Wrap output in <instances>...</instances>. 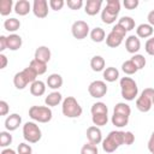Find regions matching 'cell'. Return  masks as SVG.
<instances>
[{
  "label": "cell",
  "instance_id": "49",
  "mask_svg": "<svg viewBox=\"0 0 154 154\" xmlns=\"http://www.w3.org/2000/svg\"><path fill=\"white\" fill-rule=\"evenodd\" d=\"M148 150H149L150 153H154V131L152 132L150 138H149V141H148Z\"/></svg>",
  "mask_w": 154,
  "mask_h": 154
},
{
  "label": "cell",
  "instance_id": "34",
  "mask_svg": "<svg viewBox=\"0 0 154 154\" xmlns=\"http://www.w3.org/2000/svg\"><path fill=\"white\" fill-rule=\"evenodd\" d=\"M122 70H123V72L126 73V75H134V73H136V72L138 71V69L136 67V65L132 63L131 59H130V60H126V61H124V63L122 64Z\"/></svg>",
  "mask_w": 154,
  "mask_h": 154
},
{
  "label": "cell",
  "instance_id": "45",
  "mask_svg": "<svg viewBox=\"0 0 154 154\" xmlns=\"http://www.w3.org/2000/svg\"><path fill=\"white\" fill-rule=\"evenodd\" d=\"M123 5L126 10H135L138 6V0H124Z\"/></svg>",
  "mask_w": 154,
  "mask_h": 154
},
{
  "label": "cell",
  "instance_id": "40",
  "mask_svg": "<svg viewBox=\"0 0 154 154\" xmlns=\"http://www.w3.org/2000/svg\"><path fill=\"white\" fill-rule=\"evenodd\" d=\"M123 142H124V144H126V146L132 144V143L135 142V135H134L131 131H124Z\"/></svg>",
  "mask_w": 154,
  "mask_h": 154
},
{
  "label": "cell",
  "instance_id": "53",
  "mask_svg": "<svg viewBox=\"0 0 154 154\" xmlns=\"http://www.w3.org/2000/svg\"><path fill=\"white\" fill-rule=\"evenodd\" d=\"M153 105H154V97H153Z\"/></svg>",
  "mask_w": 154,
  "mask_h": 154
},
{
  "label": "cell",
  "instance_id": "47",
  "mask_svg": "<svg viewBox=\"0 0 154 154\" xmlns=\"http://www.w3.org/2000/svg\"><path fill=\"white\" fill-rule=\"evenodd\" d=\"M8 103L5 101V100H1L0 101V116H6L8 113Z\"/></svg>",
  "mask_w": 154,
  "mask_h": 154
},
{
  "label": "cell",
  "instance_id": "28",
  "mask_svg": "<svg viewBox=\"0 0 154 154\" xmlns=\"http://www.w3.org/2000/svg\"><path fill=\"white\" fill-rule=\"evenodd\" d=\"M105 36H106L105 30L102 28H100V26H96V28H94L90 31V38L94 42H97V43L99 42H102L105 40Z\"/></svg>",
  "mask_w": 154,
  "mask_h": 154
},
{
  "label": "cell",
  "instance_id": "3",
  "mask_svg": "<svg viewBox=\"0 0 154 154\" xmlns=\"http://www.w3.org/2000/svg\"><path fill=\"white\" fill-rule=\"evenodd\" d=\"M123 135L124 131H111L107 137L102 141V149L106 153H113L114 150H117L122 144H124Z\"/></svg>",
  "mask_w": 154,
  "mask_h": 154
},
{
  "label": "cell",
  "instance_id": "27",
  "mask_svg": "<svg viewBox=\"0 0 154 154\" xmlns=\"http://www.w3.org/2000/svg\"><path fill=\"white\" fill-rule=\"evenodd\" d=\"M4 28L10 32H14L20 28V22L17 18H8L4 22Z\"/></svg>",
  "mask_w": 154,
  "mask_h": 154
},
{
  "label": "cell",
  "instance_id": "52",
  "mask_svg": "<svg viewBox=\"0 0 154 154\" xmlns=\"http://www.w3.org/2000/svg\"><path fill=\"white\" fill-rule=\"evenodd\" d=\"M0 154H17V153H16L13 149H11V148H5V149L1 150Z\"/></svg>",
  "mask_w": 154,
  "mask_h": 154
},
{
  "label": "cell",
  "instance_id": "9",
  "mask_svg": "<svg viewBox=\"0 0 154 154\" xmlns=\"http://www.w3.org/2000/svg\"><path fill=\"white\" fill-rule=\"evenodd\" d=\"M88 93L90 94L91 97H95V99L103 97L107 93V85L103 81H94L89 84Z\"/></svg>",
  "mask_w": 154,
  "mask_h": 154
},
{
  "label": "cell",
  "instance_id": "21",
  "mask_svg": "<svg viewBox=\"0 0 154 154\" xmlns=\"http://www.w3.org/2000/svg\"><path fill=\"white\" fill-rule=\"evenodd\" d=\"M47 85L51 89H59L63 85V77L59 73H52L47 78Z\"/></svg>",
  "mask_w": 154,
  "mask_h": 154
},
{
  "label": "cell",
  "instance_id": "42",
  "mask_svg": "<svg viewBox=\"0 0 154 154\" xmlns=\"http://www.w3.org/2000/svg\"><path fill=\"white\" fill-rule=\"evenodd\" d=\"M66 5L71 10H79L83 6V0H67Z\"/></svg>",
  "mask_w": 154,
  "mask_h": 154
},
{
  "label": "cell",
  "instance_id": "18",
  "mask_svg": "<svg viewBox=\"0 0 154 154\" xmlns=\"http://www.w3.org/2000/svg\"><path fill=\"white\" fill-rule=\"evenodd\" d=\"M136 34H137V37H141V38H147V37H150L153 35V26L150 24H147V23H142L137 26L136 29Z\"/></svg>",
  "mask_w": 154,
  "mask_h": 154
},
{
  "label": "cell",
  "instance_id": "20",
  "mask_svg": "<svg viewBox=\"0 0 154 154\" xmlns=\"http://www.w3.org/2000/svg\"><path fill=\"white\" fill-rule=\"evenodd\" d=\"M63 100V96L59 91H52L51 94H48L45 99V103L48 107H53V106H58Z\"/></svg>",
  "mask_w": 154,
  "mask_h": 154
},
{
  "label": "cell",
  "instance_id": "8",
  "mask_svg": "<svg viewBox=\"0 0 154 154\" xmlns=\"http://www.w3.org/2000/svg\"><path fill=\"white\" fill-rule=\"evenodd\" d=\"M71 32L75 38L77 40H83L88 36L89 34V25L84 20H76L72 26H71Z\"/></svg>",
  "mask_w": 154,
  "mask_h": 154
},
{
  "label": "cell",
  "instance_id": "24",
  "mask_svg": "<svg viewBox=\"0 0 154 154\" xmlns=\"http://www.w3.org/2000/svg\"><path fill=\"white\" fill-rule=\"evenodd\" d=\"M90 67L95 72H100L105 69V59L101 55H94L90 60Z\"/></svg>",
  "mask_w": 154,
  "mask_h": 154
},
{
  "label": "cell",
  "instance_id": "54",
  "mask_svg": "<svg viewBox=\"0 0 154 154\" xmlns=\"http://www.w3.org/2000/svg\"><path fill=\"white\" fill-rule=\"evenodd\" d=\"M152 154H154V153H152Z\"/></svg>",
  "mask_w": 154,
  "mask_h": 154
},
{
  "label": "cell",
  "instance_id": "12",
  "mask_svg": "<svg viewBox=\"0 0 154 154\" xmlns=\"http://www.w3.org/2000/svg\"><path fill=\"white\" fill-rule=\"evenodd\" d=\"M22 124V117L17 113H12L10 114L6 120H5V128L7 131H14L19 128V125Z\"/></svg>",
  "mask_w": 154,
  "mask_h": 154
},
{
  "label": "cell",
  "instance_id": "44",
  "mask_svg": "<svg viewBox=\"0 0 154 154\" xmlns=\"http://www.w3.org/2000/svg\"><path fill=\"white\" fill-rule=\"evenodd\" d=\"M144 49L149 55H154V37L147 40V42L144 45Z\"/></svg>",
  "mask_w": 154,
  "mask_h": 154
},
{
  "label": "cell",
  "instance_id": "15",
  "mask_svg": "<svg viewBox=\"0 0 154 154\" xmlns=\"http://www.w3.org/2000/svg\"><path fill=\"white\" fill-rule=\"evenodd\" d=\"M51 55H52V54H51V49H49L48 47H46V46H40V47L36 48V51H35V58H34V59L47 64V63L51 60Z\"/></svg>",
  "mask_w": 154,
  "mask_h": 154
},
{
  "label": "cell",
  "instance_id": "37",
  "mask_svg": "<svg viewBox=\"0 0 154 154\" xmlns=\"http://www.w3.org/2000/svg\"><path fill=\"white\" fill-rule=\"evenodd\" d=\"M81 154H99V150H97V147L90 142L85 143L82 149H81Z\"/></svg>",
  "mask_w": 154,
  "mask_h": 154
},
{
  "label": "cell",
  "instance_id": "29",
  "mask_svg": "<svg viewBox=\"0 0 154 154\" xmlns=\"http://www.w3.org/2000/svg\"><path fill=\"white\" fill-rule=\"evenodd\" d=\"M29 66L37 73V75H43L46 71H47V64L46 63H42V61H38L36 59H32L29 64Z\"/></svg>",
  "mask_w": 154,
  "mask_h": 154
},
{
  "label": "cell",
  "instance_id": "6",
  "mask_svg": "<svg viewBox=\"0 0 154 154\" xmlns=\"http://www.w3.org/2000/svg\"><path fill=\"white\" fill-rule=\"evenodd\" d=\"M23 137L29 143H37L42 137L41 129L34 122H26L23 125Z\"/></svg>",
  "mask_w": 154,
  "mask_h": 154
},
{
  "label": "cell",
  "instance_id": "32",
  "mask_svg": "<svg viewBox=\"0 0 154 154\" xmlns=\"http://www.w3.org/2000/svg\"><path fill=\"white\" fill-rule=\"evenodd\" d=\"M113 112L130 117V114H131V108H130V106H129L128 103H125V102H118V103L114 106Z\"/></svg>",
  "mask_w": 154,
  "mask_h": 154
},
{
  "label": "cell",
  "instance_id": "30",
  "mask_svg": "<svg viewBox=\"0 0 154 154\" xmlns=\"http://www.w3.org/2000/svg\"><path fill=\"white\" fill-rule=\"evenodd\" d=\"M118 24H119L120 26H123L126 31H130V30L135 29V20H134L131 17H129V16L122 17V18L118 20Z\"/></svg>",
  "mask_w": 154,
  "mask_h": 154
},
{
  "label": "cell",
  "instance_id": "43",
  "mask_svg": "<svg viewBox=\"0 0 154 154\" xmlns=\"http://www.w3.org/2000/svg\"><path fill=\"white\" fill-rule=\"evenodd\" d=\"M64 5H65V1H64V0H49V6H51V8L54 10V11L61 10Z\"/></svg>",
  "mask_w": 154,
  "mask_h": 154
},
{
  "label": "cell",
  "instance_id": "26",
  "mask_svg": "<svg viewBox=\"0 0 154 154\" xmlns=\"http://www.w3.org/2000/svg\"><path fill=\"white\" fill-rule=\"evenodd\" d=\"M103 78L107 82H116L119 78V71L116 67H106L103 70Z\"/></svg>",
  "mask_w": 154,
  "mask_h": 154
},
{
  "label": "cell",
  "instance_id": "31",
  "mask_svg": "<svg viewBox=\"0 0 154 154\" xmlns=\"http://www.w3.org/2000/svg\"><path fill=\"white\" fill-rule=\"evenodd\" d=\"M90 112H91V114H107L108 108H107L106 103H103V102H95V103H93Z\"/></svg>",
  "mask_w": 154,
  "mask_h": 154
},
{
  "label": "cell",
  "instance_id": "46",
  "mask_svg": "<svg viewBox=\"0 0 154 154\" xmlns=\"http://www.w3.org/2000/svg\"><path fill=\"white\" fill-rule=\"evenodd\" d=\"M111 31H113V32H116L117 35H119V36H122L123 38L125 37V35H126V32H128V31H126V30H125V29H124L123 26H120V25H119L118 23H117V24H116V25H114V26L112 28V30H111Z\"/></svg>",
  "mask_w": 154,
  "mask_h": 154
},
{
  "label": "cell",
  "instance_id": "48",
  "mask_svg": "<svg viewBox=\"0 0 154 154\" xmlns=\"http://www.w3.org/2000/svg\"><path fill=\"white\" fill-rule=\"evenodd\" d=\"M7 48V36H0V52H4Z\"/></svg>",
  "mask_w": 154,
  "mask_h": 154
},
{
  "label": "cell",
  "instance_id": "7",
  "mask_svg": "<svg viewBox=\"0 0 154 154\" xmlns=\"http://www.w3.org/2000/svg\"><path fill=\"white\" fill-rule=\"evenodd\" d=\"M153 97H154V89L153 88H146L141 95L136 100V107L141 112H148L153 106Z\"/></svg>",
  "mask_w": 154,
  "mask_h": 154
},
{
  "label": "cell",
  "instance_id": "16",
  "mask_svg": "<svg viewBox=\"0 0 154 154\" xmlns=\"http://www.w3.org/2000/svg\"><path fill=\"white\" fill-rule=\"evenodd\" d=\"M14 12L19 16H25L31 11V5L28 0H18L14 4Z\"/></svg>",
  "mask_w": 154,
  "mask_h": 154
},
{
  "label": "cell",
  "instance_id": "51",
  "mask_svg": "<svg viewBox=\"0 0 154 154\" xmlns=\"http://www.w3.org/2000/svg\"><path fill=\"white\" fill-rule=\"evenodd\" d=\"M147 19H148V24H150L152 26H154V10H152V11L148 13Z\"/></svg>",
  "mask_w": 154,
  "mask_h": 154
},
{
  "label": "cell",
  "instance_id": "33",
  "mask_svg": "<svg viewBox=\"0 0 154 154\" xmlns=\"http://www.w3.org/2000/svg\"><path fill=\"white\" fill-rule=\"evenodd\" d=\"M12 6H13L12 0H1L0 1V14L1 16L10 14L12 12Z\"/></svg>",
  "mask_w": 154,
  "mask_h": 154
},
{
  "label": "cell",
  "instance_id": "38",
  "mask_svg": "<svg viewBox=\"0 0 154 154\" xmlns=\"http://www.w3.org/2000/svg\"><path fill=\"white\" fill-rule=\"evenodd\" d=\"M131 60L136 65V67L138 70H141V69H143L146 66V58L142 54H134V57L131 58Z\"/></svg>",
  "mask_w": 154,
  "mask_h": 154
},
{
  "label": "cell",
  "instance_id": "17",
  "mask_svg": "<svg viewBox=\"0 0 154 154\" xmlns=\"http://www.w3.org/2000/svg\"><path fill=\"white\" fill-rule=\"evenodd\" d=\"M22 37L17 34H11L7 36V48L11 51H17L22 47Z\"/></svg>",
  "mask_w": 154,
  "mask_h": 154
},
{
  "label": "cell",
  "instance_id": "1",
  "mask_svg": "<svg viewBox=\"0 0 154 154\" xmlns=\"http://www.w3.org/2000/svg\"><path fill=\"white\" fill-rule=\"evenodd\" d=\"M120 11V2L118 0H107L106 6L101 12V20L105 24H112L116 22Z\"/></svg>",
  "mask_w": 154,
  "mask_h": 154
},
{
  "label": "cell",
  "instance_id": "23",
  "mask_svg": "<svg viewBox=\"0 0 154 154\" xmlns=\"http://www.w3.org/2000/svg\"><path fill=\"white\" fill-rule=\"evenodd\" d=\"M122 42H123V37L119 36V35H117V34L113 32V31H111V32L107 35V37H106V45H107L108 47H111V48H116V47L120 46Z\"/></svg>",
  "mask_w": 154,
  "mask_h": 154
},
{
  "label": "cell",
  "instance_id": "14",
  "mask_svg": "<svg viewBox=\"0 0 154 154\" xmlns=\"http://www.w3.org/2000/svg\"><path fill=\"white\" fill-rule=\"evenodd\" d=\"M102 0H88L84 6V11L88 16H95L100 12Z\"/></svg>",
  "mask_w": 154,
  "mask_h": 154
},
{
  "label": "cell",
  "instance_id": "5",
  "mask_svg": "<svg viewBox=\"0 0 154 154\" xmlns=\"http://www.w3.org/2000/svg\"><path fill=\"white\" fill-rule=\"evenodd\" d=\"M52 109L48 106H31L29 108V117L38 123H48L52 119Z\"/></svg>",
  "mask_w": 154,
  "mask_h": 154
},
{
  "label": "cell",
  "instance_id": "36",
  "mask_svg": "<svg viewBox=\"0 0 154 154\" xmlns=\"http://www.w3.org/2000/svg\"><path fill=\"white\" fill-rule=\"evenodd\" d=\"M12 143V135L8 131H1L0 132V146L1 147H7Z\"/></svg>",
  "mask_w": 154,
  "mask_h": 154
},
{
  "label": "cell",
  "instance_id": "25",
  "mask_svg": "<svg viewBox=\"0 0 154 154\" xmlns=\"http://www.w3.org/2000/svg\"><path fill=\"white\" fill-rule=\"evenodd\" d=\"M112 124L117 128H123L125 125H128L129 123V117L128 116H124V114H119V113H114L113 112V116H112V119H111Z\"/></svg>",
  "mask_w": 154,
  "mask_h": 154
},
{
  "label": "cell",
  "instance_id": "35",
  "mask_svg": "<svg viewBox=\"0 0 154 154\" xmlns=\"http://www.w3.org/2000/svg\"><path fill=\"white\" fill-rule=\"evenodd\" d=\"M91 122L95 126H103L108 122L107 114H91Z\"/></svg>",
  "mask_w": 154,
  "mask_h": 154
},
{
  "label": "cell",
  "instance_id": "50",
  "mask_svg": "<svg viewBox=\"0 0 154 154\" xmlns=\"http://www.w3.org/2000/svg\"><path fill=\"white\" fill-rule=\"evenodd\" d=\"M7 65V57L5 54H0V69H5Z\"/></svg>",
  "mask_w": 154,
  "mask_h": 154
},
{
  "label": "cell",
  "instance_id": "13",
  "mask_svg": "<svg viewBox=\"0 0 154 154\" xmlns=\"http://www.w3.org/2000/svg\"><path fill=\"white\" fill-rule=\"evenodd\" d=\"M125 48L131 54L137 53L140 51V48H141V41H140V38L137 36H135V35L128 36V38L125 40Z\"/></svg>",
  "mask_w": 154,
  "mask_h": 154
},
{
  "label": "cell",
  "instance_id": "22",
  "mask_svg": "<svg viewBox=\"0 0 154 154\" xmlns=\"http://www.w3.org/2000/svg\"><path fill=\"white\" fill-rule=\"evenodd\" d=\"M30 93L34 96H41L46 93V84L42 81H35L30 84Z\"/></svg>",
  "mask_w": 154,
  "mask_h": 154
},
{
  "label": "cell",
  "instance_id": "41",
  "mask_svg": "<svg viewBox=\"0 0 154 154\" xmlns=\"http://www.w3.org/2000/svg\"><path fill=\"white\" fill-rule=\"evenodd\" d=\"M17 152H18V154H31L32 153V149L26 143H19L18 144V148H17Z\"/></svg>",
  "mask_w": 154,
  "mask_h": 154
},
{
  "label": "cell",
  "instance_id": "11",
  "mask_svg": "<svg viewBox=\"0 0 154 154\" xmlns=\"http://www.w3.org/2000/svg\"><path fill=\"white\" fill-rule=\"evenodd\" d=\"M87 138L90 143L97 146L99 143L102 142V134H101V130L99 129V126H95V125H91L87 129Z\"/></svg>",
  "mask_w": 154,
  "mask_h": 154
},
{
  "label": "cell",
  "instance_id": "10",
  "mask_svg": "<svg viewBox=\"0 0 154 154\" xmlns=\"http://www.w3.org/2000/svg\"><path fill=\"white\" fill-rule=\"evenodd\" d=\"M32 12L37 18H46L48 16V2H47V0H34Z\"/></svg>",
  "mask_w": 154,
  "mask_h": 154
},
{
  "label": "cell",
  "instance_id": "4",
  "mask_svg": "<svg viewBox=\"0 0 154 154\" xmlns=\"http://www.w3.org/2000/svg\"><path fill=\"white\" fill-rule=\"evenodd\" d=\"M61 111H63V114L67 118H78L83 112L81 105L73 96H67L63 100Z\"/></svg>",
  "mask_w": 154,
  "mask_h": 154
},
{
  "label": "cell",
  "instance_id": "19",
  "mask_svg": "<svg viewBox=\"0 0 154 154\" xmlns=\"http://www.w3.org/2000/svg\"><path fill=\"white\" fill-rule=\"evenodd\" d=\"M13 84H14V87H16L17 89H19V90L24 89V88L29 84V81H28L26 76L24 75L23 70L19 71V72H17V73L14 75V77H13Z\"/></svg>",
  "mask_w": 154,
  "mask_h": 154
},
{
  "label": "cell",
  "instance_id": "39",
  "mask_svg": "<svg viewBox=\"0 0 154 154\" xmlns=\"http://www.w3.org/2000/svg\"><path fill=\"white\" fill-rule=\"evenodd\" d=\"M23 72H24V75L26 76V78H28V81H29V83L31 84V83H34L35 81H37L36 79V77H37V73L30 67V66H28V67H25L24 70H23Z\"/></svg>",
  "mask_w": 154,
  "mask_h": 154
},
{
  "label": "cell",
  "instance_id": "2",
  "mask_svg": "<svg viewBox=\"0 0 154 154\" xmlns=\"http://www.w3.org/2000/svg\"><path fill=\"white\" fill-rule=\"evenodd\" d=\"M120 90L122 97L126 101H132L138 94V87L136 82L131 77H122L120 78Z\"/></svg>",
  "mask_w": 154,
  "mask_h": 154
}]
</instances>
